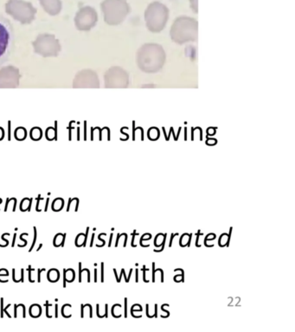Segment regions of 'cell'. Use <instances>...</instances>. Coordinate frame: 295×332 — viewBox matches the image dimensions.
I'll return each instance as SVG.
<instances>
[{"label": "cell", "instance_id": "cell-11", "mask_svg": "<svg viewBox=\"0 0 295 332\" xmlns=\"http://www.w3.org/2000/svg\"><path fill=\"white\" fill-rule=\"evenodd\" d=\"M47 277H48V281L51 283L58 282L60 279V273L58 269H50L48 273H47Z\"/></svg>", "mask_w": 295, "mask_h": 332}, {"label": "cell", "instance_id": "cell-4", "mask_svg": "<svg viewBox=\"0 0 295 332\" xmlns=\"http://www.w3.org/2000/svg\"><path fill=\"white\" fill-rule=\"evenodd\" d=\"M104 20L109 25L122 23L130 12V6L126 0H104L100 5Z\"/></svg>", "mask_w": 295, "mask_h": 332}, {"label": "cell", "instance_id": "cell-5", "mask_svg": "<svg viewBox=\"0 0 295 332\" xmlns=\"http://www.w3.org/2000/svg\"><path fill=\"white\" fill-rule=\"evenodd\" d=\"M14 46V31L11 22L0 16V66H2L12 54Z\"/></svg>", "mask_w": 295, "mask_h": 332}, {"label": "cell", "instance_id": "cell-3", "mask_svg": "<svg viewBox=\"0 0 295 332\" xmlns=\"http://www.w3.org/2000/svg\"><path fill=\"white\" fill-rule=\"evenodd\" d=\"M169 19V9L160 2H152L145 12V21L148 31L153 33L162 32Z\"/></svg>", "mask_w": 295, "mask_h": 332}, {"label": "cell", "instance_id": "cell-16", "mask_svg": "<svg viewBox=\"0 0 295 332\" xmlns=\"http://www.w3.org/2000/svg\"><path fill=\"white\" fill-rule=\"evenodd\" d=\"M75 246L80 247L82 246H86V240H85V235L81 233L75 238Z\"/></svg>", "mask_w": 295, "mask_h": 332}, {"label": "cell", "instance_id": "cell-37", "mask_svg": "<svg viewBox=\"0 0 295 332\" xmlns=\"http://www.w3.org/2000/svg\"><path fill=\"white\" fill-rule=\"evenodd\" d=\"M49 198H47V200H46L45 209H44V211H47V210H48V204H49Z\"/></svg>", "mask_w": 295, "mask_h": 332}, {"label": "cell", "instance_id": "cell-42", "mask_svg": "<svg viewBox=\"0 0 295 332\" xmlns=\"http://www.w3.org/2000/svg\"><path fill=\"white\" fill-rule=\"evenodd\" d=\"M95 282H97V269H95Z\"/></svg>", "mask_w": 295, "mask_h": 332}, {"label": "cell", "instance_id": "cell-10", "mask_svg": "<svg viewBox=\"0 0 295 332\" xmlns=\"http://www.w3.org/2000/svg\"><path fill=\"white\" fill-rule=\"evenodd\" d=\"M75 271L71 269H66L64 270V281H63V287H66V281H68L69 283L70 282H73L74 280H75Z\"/></svg>", "mask_w": 295, "mask_h": 332}, {"label": "cell", "instance_id": "cell-18", "mask_svg": "<svg viewBox=\"0 0 295 332\" xmlns=\"http://www.w3.org/2000/svg\"><path fill=\"white\" fill-rule=\"evenodd\" d=\"M164 236V239H163V242H162V247H161V249H159V250H156L155 249L154 252L155 253H159V252H162L163 251L164 248H165V245H166V241H167V234H164L163 235Z\"/></svg>", "mask_w": 295, "mask_h": 332}, {"label": "cell", "instance_id": "cell-12", "mask_svg": "<svg viewBox=\"0 0 295 332\" xmlns=\"http://www.w3.org/2000/svg\"><path fill=\"white\" fill-rule=\"evenodd\" d=\"M41 313H42V308L38 303L32 305L30 308V314L32 318H38L41 315Z\"/></svg>", "mask_w": 295, "mask_h": 332}, {"label": "cell", "instance_id": "cell-35", "mask_svg": "<svg viewBox=\"0 0 295 332\" xmlns=\"http://www.w3.org/2000/svg\"><path fill=\"white\" fill-rule=\"evenodd\" d=\"M26 233H23V234H21L20 235V240L21 241H23V242H24V246H26V244H27V241H26V240H24L23 239V235H25Z\"/></svg>", "mask_w": 295, "mask_h": 332}, {"label": "cell", "instance_id": "cell-13", "mask_svg": "<svg viewBox=\"0 0 295 332\" xmlns=\"http://www.w3.org/2000/svg\"><path fill=\"white\" fill-rule=\"evenodd\" d=\"M65 239H66V234H58L56 235L54 238V241H53V244L56 247H58L60 246H64V241H65Z\"/></svg>", "mask_w": 295, "mask_h": 332}, {"label": "cell", "instance_id": "cell-32", "mask_svg": "<svg viewBox=\"0 0 295 332\" xmlns=\"http://www.w3.org/2000/svg\"><path fill=\"white\" fill-rule=\"evenodd\" d=\"M189 239H188V241H187L186 246H191V241H192V234H189Z\"/></svg>", "mask_w": 295, "mask_h": 332}, {"label": "cell", "instance_id": "cell-17", "mask_svg": "<svg viewBox=\"0 0 295 332\" xmlns=\"http://www.w3.org/2000/svg\"><path fill=\"white\" fill-rule=\"evenodd\" d=\"M190 5H191V8L192 11L198 13V0H190Z\"/></svg>", "mask_w": 295, "mask_h": 332}, {"label": "cell", "instance_id": "cell-39", "mask_svg": "<svg viewBox=\"0 0 295 332\" xmlns=\"http://www.w3.org/2000/svg\"><path fill=\"white\" fill-rule=\"evenodd\" d=\"M113 234L110 235V240H109V246H111V243H112V239H113Z\"/></svg>", "mask_w": 295, "mask_h": 332}, {"label": "cell", "instance_id": "cell-45", "mask_svg": "<svg viewBox=\"0 0 295 332\" xmlns=\"http://www.w3.org/2000/svg\"><path fill=\"white\" fill-rule=\"evenodd\" d=\"M105 316H106V318H109V313H108V305H106V314H105Z\"/></svg>", "mask_w": 295, "mask_h": 332}, {"label": "cell", "instance_id": "cell-31", "mask_svg": "<svg viewBox=\"0 0 295 332\" xmlns=\"http://www.w3.org/2000/svg\"><path fill=\"white\" fill-rule=\"evenodd\" d=\"M153 317L156 318H158V305L157 303L155 305V314Z\"/></svg>", "mask_w": 295, "mask_h": 332}, {"label": "cell", "instance_id": "cell-36", "mask_svg": "<svg viewBox=\"0 0 295 332\" xmlns=\"http://www.w3.org/2000/svg\"><path fill=\"white\" fill-rule=\"evenodd\" d=\"M45 269H38V282H41V272L44 271Z\"/></svg>", "mask_w": 295, "mask_h": 332}, {"label": "cell", "instance_id": "cell-20", "mask_svg": "<svg viewBox=\"0 0 295 332\" xmlns=\"http://www.w3.org/2000/svg\"><path fill=\"white\" fill-rule=\"evenodd\" d=\"M232 227H230V229H229V234L227 235V236H228V240H227V242L225 243V246H229V241H230V238H231V235H232Z\"/></svg>", "mask_w": 295, "mask_h": 332}, {"label": "cell", "instance_id": "cell-28", "mask_svg": "<svg viewBox=\"0 0 295 332\" xmlns=\"http://www.w3.org/2000/svg\"><path fill=\"white\" fill-rule=\"evenodd\" d=\"M28 271H29V281L30 282H32V283H33V282H34V281H33V280H32V271H33V269H31V266H29V268H28Z\"/></svg>", "mask_w": 295, "mask_h": 332}, {"label": "cell", "instance_id": "cell-21", "mask_svg": "<svg viewBox=\"0 0 295 332\" xmlns=\"http://www.w3.org/2000/svg\"><path fill=\"white\" fill-rule=\"evenodd\" d=\"M146 235H149V234H148V233L144 234V235L141 236V241H140V244H141V246H143V247H148V246H149V245H144L143 244V239L145 238V236H146Z\"/></svg>", "mask_w": 295, "mask_h": 332}, {"label": "cell", "instance_id": "cell-40", "mask_svg": "<svg viewBox=\"0 0 295 332\" xmlns=\"http://www.w3.org/2000/svg\"><path fill=\"white\" fill-rule=\"evenodd\" d=\"M121 271H122V274L125 276V279H126V282H128V280H127V277L126 276V273H125V269H121Z\"/></svg>", "mask_w": 295, "mask_h": 332}, {"label": "cell", "instance_id": "cell-24", "mask_svg": "<svg viewBox=\"0 0 295 332\" xmlns=\"http://www.w3.org/2000/svg\"><path fill=\"white\" fill-rule=\"evenodd\" d=\"M200 235H202V234L200 233V230H198V234H197V241H196V246H198V247H200L201 246V245L198 244V241H199V237H200Z\"/></svg>", "mask_w": 295, "mask_h": 332}, {"label": "cell", "instance_id": "cell-19", "mask_svg": "<svg viewBox=\"0 0 295 332\" xmlns=\"http://www.w3.org/2000/svg\"><path fill=\"white\" fill-rule=\"evenodd\" d=\"M33 229H34V240H33V242H32V247H31V249H30L29 252H32V249H33V247H34L35 246V244H36V241H37V229H36V227H34Z\"/></svg>", "mask_w": 295, "mask_h": 332}, {"label": "cell", "instance_id": "cell-25", "mask_svg": "<svg viewBox=\"0 0 295 332\" xmlns=\"http://www.w3.org/2000/svg\"><path fill=\"white\" fill-rule=\"evenodd\" d=\"M155 272H156V270H155V262H152V282H155Z\"/></svg>", "mask_w": 295, "mask_h": 332}, {"label": "cell", "instance_id": "cell-34", "mask_svg": "<svg viewBox=\"0 0 295 332\" xmlns=\"http://www.w3.org/2000/svg\"><path fill=\"white\" fill-rule=\"evenodd\" d=\"M135 281L138 282L139 281V270H135Z\"/></svg>", "mask_w": 295, "mask_h": 332}, {"label": "cell", "instance_id": "cell-14", "mask_svg": "<svg viewBox=\"0 0 295 332\" xmlns=\"http://www.w3.org/2000/svg\"><path fill=\"white\" fill-rule=\"evenodd\" d=\"M63 205H64V200L63 198H56L52 204V209L56 212L60 211L63 209Z\"/></svg>", "mask_w": 295, "mask_h": 332}, {"label": "cell", "instance_id": "cell-33", "mask_svg": "<svg viewBox=\"0 0 295 332\" xmlns=\"http://www.w3.org/2000/svg\"><path fill=\"white\" fill-rule=\"evenodd\" d=\"M3 303L4 298H1V318H3Z\"/></svg>", "mask_w": 295, "mask_h": 332}, {"label": "cell", "instance_id": "cell-2", "mask_svg": "<svg viewBox=\"0 0 295 332\" xmlns=\"http://www.w3.org/2000/svg\"><path fill=\"white\" fill-rule=\"evenodd\" d=\"M170 37L175 43L180 45L195 42L198 38V21L184 16L176 18L170 30Z\"/></svg>", "mask_w": 295, "mask_h": 332}, {"label": "cell", "instance_id": "cell-1", "mask_svg": "<svg viewBox=\"0 0 295 332\" xmlns=\"http://www.w3.org/2000/svg\"><path fill=\"white\" fill-rule=\"evenodd\" d=\"M167 54L158 43H146L137 52L136 62L141 71L154 74L160 71L166 63Z\"/></svg>", "mask_w": 295, "mask_h": 332}, {"label": "cell", "instance_id": "cell-15", "mask_svg": "<svg viewBox=\"0 0 295 332\" xmlns=\"http://www.w3.org/2000/svg\"><path fill=\"white\" fill-rule=\"evenodd\" d=\"M32 199L29 198H23L20 204V210L21 211H26L29 210L31 211V207H32Z\"/></svg>", "mask_w": 295, "mask_h": 332}, {"label": "cell", "instance_id": "cell-38", "mask_svg": "<svg viewBox=\"0 0 295 332\" xmlns=\"http://www.w3.org/2000/svg\"><path fill=\"white\" fill-rule=\"evenodd\" d=\"M94 239H95V234L92 235L91 242H90V246H93V244H94Z\"/></svg>", "mask_w": 295, "mask_h": 332}, {"label": "cell", "instance_id": "cell-22", "mask_svg": "<svg viewBox=\"0 0 295 332\" xmlns=\"http://www.w3.org/2000/svg\"><path fill=\"white\" fill-rule=\"evenodd\" d=\"M149 269H146V266H143V267H142V272H143V281L144 282H146V283H147V282H149L148 281H146V271H148Z\"/></svg>", "mask_w": 295, "mask_h": 332}, {"label": "cell", "instance_id": "cell-8", "mask_svg": "<svg viewBox=\"0 0 295 332\" xmlns=\"http://www.w3.org/2000/svg\"><path fill=\"white\" fill-rule=\"evenodd\" d=\"M98 20L97 13L95 10L89 6L81 9L76 13L75 25L81 31H89L96 24Z\"/></svg>", "mask_w": 295, "mask_h": 332}, {"label": "cell", "instance_id": "cell-30", "mask_svg": "<svg viewBox=\"0 0 295 332\" xmlns=\"http://www.w3.org/2000/svg\"><path fill=\"white\" fill-rule=\"evenodd\" d=\"M127 317V298H125V318Z\"/></svg>", "mask_w": 295, "mask_h": 332}, {"label": "cell", "instance_id": "cell-27", "mask_svg": "<svg viewBox=\"0 0 295 332\" xmlns=\"http://www.w3.org/2000/svg\"><path fill=\"white\" fill-rule=\"evenodd\" d=\"M101 282H104V263L101 262Z\"/></svg>", "mask_w": 295, "mask_h": 332}, {"label": "cell", "instance_id": "cell-29", "mask_svg": "<svg viewBox=\"0 0 295 332\" xmlns=\"http://www.w3.org/2000/svg\"><path fill=\"white\" fill-rule=\"evenodd\" d=\"M0 275H1V276H2V275H6V276L8 277V271H7L6 269H0Z\"/></svg>", "mask_w": 295, "mask_h": 332}, {"label": "cell", "instance_id": "cell-23", "mask_svg": "<svg viewBox=\"0 0 295 332\" xmlns=\"http://www.w3.org/2000/svg\"><path fill=\"white\" fill-rule=\"evenodd\" d=\"M132 246H133V247H136V246H136V245H135V236H136V235H139V234H137V233H136V230H135V231H133V233H132Z\"/></svg>", "mask_w": 295, "mask_h": 332}, {"label": "cell", "instance_id": "cell-26", "mask_svg": "<svg viewBox=\"0 0 295 332\" xmlns=\"http://www.w3.org/2000/svg\"><path fill=\"white\" fill-rule=\"evenodd\" d=\"M176 235H178V233H176V234H172V236H171V239H170L169 246H172V241H173V239H174Z\"/></svg>", "mask_w": 295, "mask_h": 332}, {"label": "cell", "instance_id": "cell-43", "mask_svg": "<svg viewBox=\"0 0 295 332\" xmlns=\"http://www.w3.org/2000/svg\"><path fill=\"white\" fill-rule=\"evenodd\" d=\"M16 237H17V235L14 234V237H13V243H12V246H15V241H16Z\"/></svg>", "mask_w": 295, "mask_h": 332}, {"label": "cell", "instance_id": "cell-7", "mask_svg": "<svg viewBox=\"0 0 295 332\" xmlns=\"http://www.w3.org/2000/svg\"><path fill=\"white\" fill-rule=\"evenodd\" d=\"M105 87L108 89H126L129 86L128 73L121 67H113L105 74Z\"/></svg>", "mask_w": 295, "mask_h": 332}, {"label": "cell", "instance_id": "cell-6", "mask_svg": "<svg viewBox=\"0 0 295 332\" xmlns=\"http://www.w3.org/2000/svg\"><path fill=\"white\" fill-rule=\"evenodd\" d=\"M6 11L22 23H32L37 13V9H35L32 4L22 0H9L6 3Z\"/></svg>", "mask_w": 295, "mask_h": 332}, {"label": "cell", "instance_id": "cell-44", "mask_svg": "<svg viewBox=\"0 0 295 332\" xmlns=\"http://www.w3.org/2000/svg\"><path fill=\"white\" fill-rule=\"evenodd\" d=\"M58 305H57V306H56V318H58Z\"/></svg>", "mask_w": 295, "mask_h": 332}, {"label": "cell", "instance_id": "cell-46", "mask_svg": "<svg viewBox=\"0 0 295 332\" xmlns=\"http://www.w3.org/2000/svg\"><path fill=\"white\" fill-rule=\"evenodd\" d=\"M42 246H43V244H41L40 246H39V247H38V248L37 249V251H39V250H40L41 247H42Z\"/></svg>", "mask_w": 295, "mask_h": 332}, {"label": "cell", "instance_id": "cell-41", "mask_svg": "<svg viewBox=\"0 0 295 332\" xmlns=\"http://www.w3.org/2000/svg\"><path fill=\"white\" fill-rule=\"evenodd\" d=\"M161 309L163 310L164 312H167V317H169L170 312H168V311H167V310L164 309L163 305H162V307H161Z\"/></svg>", "mask_w": 295, "mask_h": 332}, {"label": "cell", "instance_id": "cell-9", "mask_svg": "<svg viewBox=\"0 0 295 332\" xmlns=\"http://www.w3.org/2000/svg\"><path fill=\"white\" fill-rule=\"evenodd\" d=\"M41 6L49 15L55 16L61 12L62 3L61 0H39Z\"/></svg>", "mask_w": 295, "mask_h": 332}]
</instances>
